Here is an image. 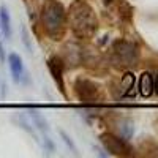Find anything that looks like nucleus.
Masks as SVG:
<instances>
[{
  "label": "nucleus",
  "mask_w": 158,
  "mask_h": 158,
  "mask_svg": "<svg viewBox=\"0 0 158 158\" xmlns=\"http://www.w3.org/2000/svg\"><path fill=\"white\" fill-rule=\"evenodd\" d=\"M153 89H155V92H156V95H158V76H156V79H155V82H153Z\"/></svg>",
  "instance_id": "2eb2a0df"
},
{
  "label": "nucleus",
  "mask_w": 158,
  "mask_h": 158,
  "mask_svg": "<svg viewBox=\"0 0 158 158\" xmlns=\"http://www.w3.org/2000/svg\"><path fill=\"white\" fill-rule=\"evenodd\" d=\"M0 27H2V32L5 35L6 40H11V18H10V13L6 10V6L0 8Z\"/></svg>",
  "instance_id": "1a4fd4ad"
},
{
  "label": "nucleus",
  "mask_w": 158,
  "mask_h": 158,
  "mask_svg": "<svg viewBox=\"0 0 158 158\" xmlns=\"http://www.w3.org/2000/svg\"><path fill=\"white\" fill-rule=\"evenodd\" d=\"M0 62H5V49H3V46H2V43H0Z\"/></svg>",
  "instance_id": "4468645a"
},
{
  "label": "nucleus",
  "mask_w": 158,
  "mask_h": 158,
  "mask_svg": "<svg viewBox=\"0 0 158 158\" xmlns=\"http://www.w3.org/2000/svg\"><path fill=\"white\" fill-rule=\"evenodd\" d=\"M21 33H22V43H24V46L27 48V51H29L30 54H32V52H33V46H32V41H30L29 33H27V30H25V27H22Z\"/></svg>",
  "instance_id": "f8f14e48"
},
{
  "label": "nucleus",
  "mask_w": 158,
  "mask_h": 158,
  "mask_svg": "<svg viewBox=\"0 0 158 158\" xmlns=\"http://www.w3.org/2000/svg\"><path fill=\"white\" fill-rule=\"evenodd\" d=\"M48 67H49V71L51 74L54 76L56 82L59 85V90L62 94H65V85H63V70H65V62L59 57V56H52L49 60H48Z\"/></svg>",
  "instance_id": "423d86ee"
},
{
  "label": "nucleus",
  "mask_w": 158,
  "mask_h": 158,
  "mask_svg": "<svg viewBox=\"0 0 158 158\" xmlns=\"http://www.w3.org/2000/svg\"><path fill=\"white\" fill-rule=\"evenodd\" d=\"M43 29L51 40H62L67 32V11L59 0H44L41 6Z\"/></svg>",
  "instance_id": "f03ea898"
},
{
  "label": "nucleus",
  "mask_w": 158,
  "mask_h": 158,
  "mask_svg": "<svg viewBox=\"0 0 158 158\" xmlns=\"http://www.w3.org/2000/svg\"><path fill=\"white\" fill-rule=\"evenodd\" d=\"M100 141L104 147H106L108 152H111L112 155H117V156H130L131 153H133V149L130 147V144L118 138L112 133H103L100 136Z\"/></svg>",
  "instance_id": "39448f33"
},
{
  "label": "nucleus",
  "mask_w": 158,
  "mask_h": 158,
  "mask_svg": "<svg viewBox=\"0 0 158 158\" xmlns=\"http://www.w3.org/2000/svg\"><path fill=\"white\" fill-rule=\"evenodd\" d=\"M133 87H135V74L133 73H125L122 81H120V89L123 95H131L133 94Z\"/></svg>",
  "instance_id": "9d476101"
},
{
  "label": "nucleus",
  "mask_w": 158,
  "mask_h": 158,
  "mask_svg": "<svg viewBox=\"0 0 158 158\" xmlns=\"http://www.w3.org/2000/svg\"><path fill=\"white\" fill-rule=\"evenodd\" d=\"M8 65H10V71H11V77L15 82H21L22 74H24V63L22 59L19 57V54L13 52L8 56Z\"/></svg>",
  "instance_id": "0eeeda50"
},
{
  "label": "nucleus",
  "mask_w": 158,
  "mask_h": 158,
  "mask_svg": "<svg viewBox=\"0 0 158 158\" xmlns=\"http://www.w3.org/2000/svg\"><path fill=\"white\" fill-rule=\"evenodd\" d=\"M74 92H76L79 101L87 103V104H94L101 100V87L97 82L90 81V79H85V77L76 79Z\"/></svg>",
  "instance_id": "20e7f679"
},
{
  "label": "nucleus",
  "mask_w": 158,
  "mask_h": 158,
  "mask_svg": "<svg viewBox=\"0 0 158 158\" xmlns=\"http://www.w3.org/2000/svg\"><path fill=\"white\" fill-rule=\"evenodd\" d=\"M67 22L73 33L79 40H87L94 36L98 27L95 11L84 0H74L67 11Z\"/></svg>",
  "instance_id": "f257e3e1"
},
{
  "label": "nucleus",
  "mask_w": 158,
  "mask_h": 158,
  "mask_svg": "<svg viewBox=\"0 0 158 158\" xmlns=\"http://www.w3.org/2000/svg\"><path fill=\"white\" fill-rule=\"evenodd\" d=\"M60 136H62V139H63V142H67V146L71 149V150H76V147H74V144H73V141L68 138V135L67 133H63V131H60Z\"/></svg>",
  "instance_id": "ddd939ff"
},
{
  "label": "nucleus",
  "mask_w": 158,
  "mask_h": 158,
  "mask_svg": "<svg viewBox=\"0 0 158 158\" xmlns=\"http://www.w3.org/2000/svg\"><path fill=\"white\" fill-rule=\"evenodd\" d=\"M139 60V49L136 44L118 40L112 44V62L118 68L135 67Z\"/></svg>",
  "instance_id": "7ed1b4c3"
},
{
  "label": "nucleus",
  "mask_w": 158,
  "mask_h": 158,
  "mask_svg": "<svg viewBox=\"0 0 158 158\" xmlns=\"http://www.w3.org/2000/svg\"><path fill=\"white\" fill-rule=\"evenodd\" d=\"M153 92V77L150 73H142L139 77V94L142 97H150Z\"/></svg>",
  "instance_id": "6e6552de"
},
{
  "label": "nucleus",
  "mask_w": 158,
  "mask_h": 158,
  "mask_svg": "<svg viewBox=\"0 0 158 158\" xmlns=\"http://www.w3.org/2000/svg\"><path fill=\"white\" fill-rule=\"evenodd\" d=\"M30 117H32L33 123L36 125V128L46 135V133H48V122H46V118L40 114V112H36V111H30Z\"/></svg>",
  "instance_id": "9b49d317"
}]
</instances>
